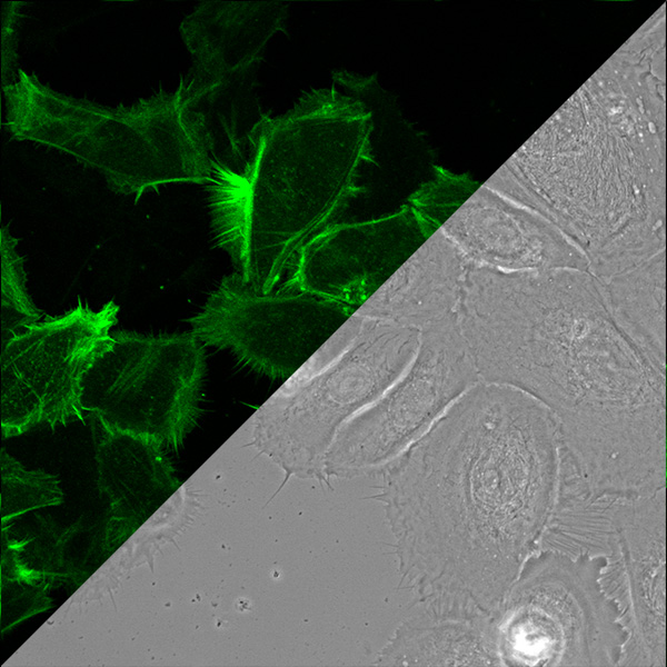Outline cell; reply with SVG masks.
I'll return each mask as SVG.
<instances>
[{"label": "cell", "mask_w": 667, "mask_h": 667, "mask_svg": "<svg viewBox=\"0 0 667 667\" xmlns=\"http://www.w3.org/2000/svg\"><path fill=\"white\" fill-rule=\"evenodd\" d=\"M119 310L113 300L98 309L79 301L2 338V438L87 420L84 382L112 348Z\"/></svg>", "instance_id": "cell-8"}, {"label": "cell", "mask_w": 667, "mask_h": 667, "mask_svg": "<svg viewBox=\"0 0 667 667\" xmlns=\"http://www.w3.org/2000/svg\"><path fill=\"white\" fill-rule=\"evenodd\" d=\"M609 313L625 337L666 375V260L661 251L601 281Z\"/></svg>", "instance_id": "cell-14"}, {"label": "cell", "mask_w": 667, "mask_h": 667, "mask_svg": "<svg viewBox=\"0 0 667 667\" xmlns=\"http://www.w3.org/2000/svg\"><path fill=\"white\" fill-rule=\"evenodd\" d=\"M19 239L8 226L0 229L2 338L42 318L28 289L23 258L17 251Z\"/></svg>", "instance_id": "cell-17"}, {"label": "cell", "mask_w": 667, "mask_h": 667, "mask_svg": "<svg viewBox=\"0 0 667 667\" xmlns=\"http://www.w3.org/2000/svg\"><path fill=\"white\" fill-rule=\"evenodd\" d=\"M549 548L600 559L597 583L624 640L616 666L666 665V490L650 496L576 492L558 507Z\"/></svg>", "instance_id": "cell-5"}, {"label": "cell", "mask_w": 667, "mask_h": 667, "mask_svg": "<svg viewBox=\"0 0 667 667\" xmlns=\"http://www.w3.org/2000/svg\"><path fill=\"white\" fill-rule=\"evenodd\" d=\"M374 133L368 104L339 83L262 116L228 158L212 152L210 229L235 272L262 291L279 286L298 250L366 191Z\"/></svg>", "instance_id": "cell-3"}, {"label": "cell", "mask_w": 667, "mask_h": 667, "mask_svg": "<svg viewBox=\"0 0 667 667\" xmlns=\"http://www.w3.org/2000/svg\"><path fill=\"white\" fill-rule=\"evenodd\" d=\"M286 9L279 2L207 1L182 20L181 39L192 58L187 83L199 104L252 74L269 39L282 29Z\"/></svg>", "instance_id": "cell-11"}, {"label": "cell", "mask_w": 667, "mask_h": 667, "mask_svg": "<svg viewBox=\"0 0 667 667\" xmlns=\"http://www.w3.org/2000/svg\"><path fill=\"white\" fill-rule=\"evenodd\" d=\"M457 318L480 381L517 388L552 412L588 492L666 487V375L619 330L598 278L471 263Z\"/></svg>", "instance_id": "cell-2"}, {"label": "cell", "mask_w": 667, "mask_h": 667, "mask_svg": "<svg viewBox=\"0 0 667 667\" xmlns=\"http://www.w3.org/2000/svg\"><path fill=\"white\" fill-rule=\"evenodd\" d=\"M3 126L16 140L73 157L111 190L133 195L170 183L205 185L213 136L187 80L130 106L108 107L58 92L19 69L3 86Z\"/></svg>", "instance_id": "cell-4"}, {"label": "cell", "mask_w": 667, "mask_h": 667, "mask_svg": "<svg viewBox=\"0 0 667 667\" xmlns=\"http://www.w3.org/2000/svg\"><path fill=\"white\" fill-rule=\"evenodd\" d=\"M112 337L86 379V415L179 450L201 416L206 346L191 331Z\"/></svg>", "instance_id": "cell-7"}, {"label": "cell", "mask_w": 667, "mask_h": 667, "mask_svg": "<svg viewBox=\"0 0 667 667\" xmlns=\"http://www.w3.org/2000/svg\"><path fill=\"white\" fill-rule=\"evenodd\" d=\"M2 525L38 508L60 505L63 500L59 479L42 470H28L1 449Z\"/></svg>", "instance_id": "cell-16"}, {"label": "cell", "mask_w": 667, "mask_h": 667, "mask_svg": "<svg viewBox=\"0 0 667 667\" xmlns=\"http://www.w3.org/2000/svg\"><path fill=\"white\" fill-rule=\"evenodd\" d=\"M94 447L98 487L107 496L110 518L104 548L110 551L132 535L179 487L167 450L155 440L123 431L87 415Z\"/></svg>", "instance_id": "cell-12"}, {"label": "cell", "mask_w": 667, "mask_h": 667, "mask_svg": "<svg viewBox=\"0 0 667 667\" xmlns=\"http://www.w3.org/2000/svg\"><path fill=\"white\" fill-rule=\"evenodd\" d=\"M21 2H6L2 6V79L3 86L8 82L17 59V23Z\"/></svg>", "instance_id": "cell-19"}, {"label": "cell", "mask_w": 667, "mask_h": 667, "mask_svg": "<svg viewBox=\"0 0 667 667\" xmlns=\"http://www.w3.org/2000/svg\"><path fill=\"white\" fill-rule=\"evenodd\" d=\"M448 232L472 265L502 272L589 271L583 251L546 223L500 207H477L454 219ZM590 272V271H589Z\"/></svg>", "instance_id": "cell-13"}, {"label": "cell", "mask_w": 667, "mask_h": 667, "mask_svg": "<svg viewBox=\"0 0 667 667\" xmlns=\"http://www.w3.org/2000/svg\"><path fill=\"white\" fill-rule=\"evenodd\" d=\"M599 559H528L492 613L500 666H616L624 636L597 583Z\"/></svg>", "instance_id": "cell-6"}, {"label": "cell", "mask_w": 667, "mask_h": 667, "mask_svg": "<svg viewBox=\"0 0 667 667\" xmlns=\"http://www.w3.org/2000/svg\"><path fill=\"white\" fill-rule=\"evenodd\" d=\"M564 444L536 398L479 381L385 471L401 583L435 616L492 614L556 507Z\"/></svg>", "instance_id": "cell-1"}, {"label": "cell", "mask_w": 667, "mask_h": 667, "mask_svg": "<svg viewBox=\"0 0 667 667\" xmlns=\"http://www.w3.org/2000/svg\"><path fill=\"white\" fill-rule=\"evenodd\" d=\"M47 587L1 577V629L7 631L28 617L51 607Z\"/></svg>", "instance_id": "cell-18"}, {"label": "cell", "mask_w": 667, "mask_h": 667, "mask_svg": "<svg viewBox=\"0 0 667 667\" xmlns=\"http://www.w3.org/2000/svg\"><path fill=\"white\" fill-rule=\"evenodd\" d=\"M390 647L396 661L411 666H500L492 614L470 617L412 615Z\"/></svg>", "instance_id": "cell-15"}, {"label": "cell", "mask_w": 667, "mask_h": 667, "mask_svg": "<svg viewBox=\"0 0 667 667\" xmlns=\"http://www.w3.org/2000/svg\"><path fill=\"white\" fill-rule=\"evenodd\" d=\"M429 236L408 205L365 221L332 222L298 250L282 285L356 311Z\"/></svg>", "instance_id": "cell-10"}, {"label": "cell", "mask_w": 667, "mask_h": 667, "mask_svg": "<svg viewBox=\"0 0 667 667\" xmlns=\"http://www.w3.org/2000/svg\"><path fill=\"white\" fill-rule=\"evenodd\" d=\"M354 313L341 303L282 283L259 290L232 272L187 322L203 346L229 351L261 376L288 380Z\"/></svg>", "instance_id": "cell-9"}]
</instances>
